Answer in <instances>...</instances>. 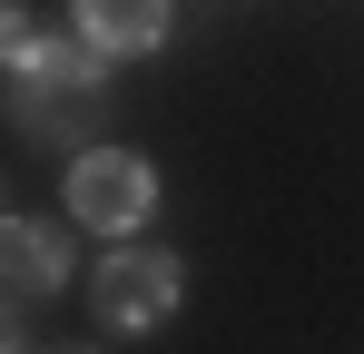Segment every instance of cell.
<instances>
[{"label":"cell","instance_id":"6da1fadb","mask_svg":"<svg viewBox=\"0 0 364 354\" xmlns=\"http://www.w3.org/2000/svg\"><path fill=\"white\" fill-rule=\"evenodd\" d=\"M109 99H119V59L89 50L79 30H40L20 59H0V118L20 138H40V148L89 138L109 118Z\"/></svg>","mask_w":364,"mask_h":354},{"label":"cell","instance_id":"7a4b0ae2","mask_svg":"<svg viewBox=\"0 0 364 354\" xmlns=\"http://www.w3.org/2000/svg\"><path fill=\"white\" fill-rule=\"evenodd\" d=\"M89 305H99V325H109V335H158V325L187 305V266L168 256V246L119 236V246L99 256V276H89Z\"/></svg>","mask_w":364,"mask_h":354},{"label":"cell","instance_id":"3957f363","mask_svg":"<svg viewBox=\"0 0 364 354\" xmlns=\"http://www.w3.org/2000/svg\"><path fill=\"white\" fill-rule=\"evenodd\" d=\"M60 207L89 236H138L158 217V168H148L138 148H79L60 168Z\"/></svg>","mask_w":364,"mask_h":354},{"label":"cell","instance_id":"277c9868","mask_svg":"<svg viewBox=\"0 0 364 354\" xmlns=\"http://www.w3.org/2000/svg\"><path fill=\"white\" fill-rule=\"evenodd\" d=\"M69 286V227L60 217H10L0 207V305H50Z\"/></svg>","mask_w":364,"mask_h":354},{"label":"cell","instance_id":"5b68a950","mask_svg":"<svg viewBox=\"0 0 364 354\" xmlns=\"http://www.w3.org/2000/svg\"><path fill=\"white\" fill-rule=\"evenodd\" d=\"M69 30H79L89 50H109V59H148L178 30V10H168V0H69Z\"/></svg>","mask_w":364,"mask_h":354},{"label":"cell","instance_id":"8992f818","mask_svg":"<svg viewBox=\"0 0 364 354\" xmlns=\"http://www.w3.org/2000/svg\"><path fill=\"white\" fill-rule=\"evenodd\" d=\"M30 40H40V30H30V10H20V0H0V59H20Z\"/></svg>","mask_w":364,"mask_h":354},{"label":"cell","instance_id":"52a82bcc","mask_svg":"<svg viewBox=\"0 0 364 354\" xmlns=\"http://www.w3.org/2000/svg\"><path fill=\"white\" fill-rule=\"evenodd\" d=\"M0 354H30L20 345V305H0Z\"/></svg>","mask_w":364,"mask_h":354},{"label":"cell","instance_id":"ba28073f","mask_svg":"<svg viewBox=\"0 0 364 354\" xmlns=\"http://www.w3.org/2000/svg\"><path fill=\"white\" fill-rule=\"evenodd\" d=\"M50 354H99V345H50Z\"/></svg>","mask_w":364,"mask_h":354}]
</instances>
